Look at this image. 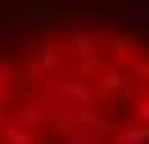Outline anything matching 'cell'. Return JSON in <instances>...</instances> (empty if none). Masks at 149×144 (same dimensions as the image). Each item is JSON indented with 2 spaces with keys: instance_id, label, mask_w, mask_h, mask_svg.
<instances>
[{
  "instance_id": "obj_1",
  "label": "cell",
  "mask_w": 149,
  "mask_h": 144,
  "mask_svg": "<svg viewBox=\"0 0 149 144\" xmlns=\"http://www.w3.org/2000/svg\"><path fill=\"white\" fill-rule=\"evenodd\" d=\"M0 144H149V5L0 0Z\"/></svg>"
}]
</instances>
